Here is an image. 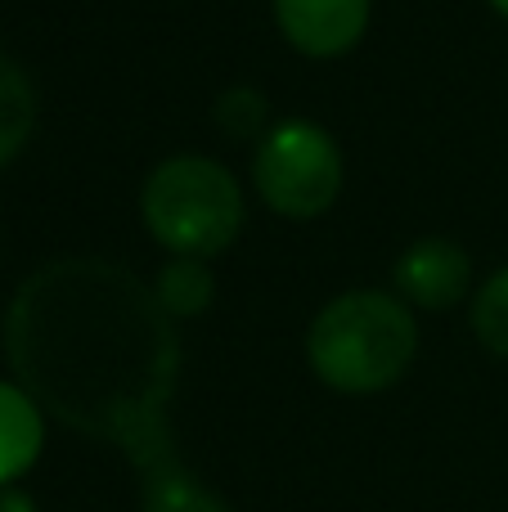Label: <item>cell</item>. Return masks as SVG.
<instances>
[{"label":"cell","mask_w":508,"mask_h":512,"mask_svg":"<svg viewBox=\"0 0 508 512\" xmlns=\"http://www.w3.org/2000/svg\"><path fill=\"white\" fill-rule=\"evenodd\" d=\"M0 512H41V508H36V499L14 481V486H0Z\"/></svg>","instance_id":"cell-13"},{"label":"cell","mask_w":508,"mask_h":512,"mask_svg":"<svg viewBox=\"0 0 508 512\" xmlns=\"http://www.w3.org/2000/svg\"><path fill=\"white\" fill-rule=\"evenodd\" d=\"M252 185L284 221H315L342 194V149L306 117L275 122L252 149Z\"/></svg>","instance_id":"cell-4"},{"label":"cell","mask_w":508,"mask_h":512,"mask_svg":"<svg viewBox=\"0 0 508 512\" xmlns=\"http://www.w3.org/2000/svg\"><path fill=\"white\" fill-rule=\"evenodd\" d=\"M140 216L158 248L212 261L234 248L243 230V185L230 176V167L198 153L167 158L144 180Z\"/></svg>","instance_id":"cell-3"},{"label":"cell","mask_w":508,"mask_h":512,"mask_svg":"<svg viewBox=\"0 0 508 512\" xmlns=\"http://www.w3.org/2000/svg\"><path fill=\"white\" fill-rule=\"evenodd\" d=\"M374 0H275V23L306 59H338L360 45Z\"/></svg>","instance_id":"cell-7"},{"label":"cell","mask_w":508,"mask_h":512,"mask_svg":"<svg viewBox=\"0 0 508 512\" xmlns=\"http://www.w3.org/2000/svg\"><path fill=\"white\" fill-rule=\"evenodd\" d=\"M153 297H158V306L167 310L176 324L180 319H198L216 301L212 265L198 261V256H171L158 270V279H153Z\"/></svg>","instance_id":"cell-10"},{"label":"cell","mask_w":508,"mask_h":512,"mask_svg":"<svg viewBox=\"0 0 508 512\" xmlns=\"http://www.w3.org/2000/svg\"><path fill=\"white\" fill-rule=\"evenodd\" d=\"M392 283H396L392 292L410 310H450L473 288V256L459 248L455 239L428 234V239H414L410 248L396 256Z\"/></svg>","instance_id":"cell-6"},{"label":"cell","mask_w":508,"mask_h":512,"mask_svg":"<svg viewBox=\"0 0 508 512\" xmlns=\"http://www.w3.org/2000/svg\"><path fill=\"white\" fill-rule=\"evenodd\" d=\"M36 131V86L27 68L0 54V171L27 149Z\"/></svg>","instance_id":"cell-9"},{"label":"cell","mask_w":508,"mask_h":512,"mask_svg":"<svg viewBox=\"0 0 508 512\" xmlns=\"http://www.w3.org/2000/svg\"><path fill=\"white\" fill-rule=\"evenodd\" d=\"M468 324H473V337L486 351L508 360V265L495 270L486 283H477L473 306H468Z\"/></svg>","instance_id":"cell-11"},{"label":"cell","mask_w":508,"mask_h":512,"mask_svg":"<svg viewBox=\"0 0 508 512\" xmlns=\"http://www.w3.org/2000/svg\"><path fill=\"white\" fill-rule=\"evenodd\" d=\"M0 346L45 418L122 459L176 427V319L126 265L59 256L32 270L5 306Z\"/></svg>","instance_id":"cell-1"},{"label":"cell","mask_w":508,"mask_h":512,"mask_svg":"<svg viewBox=\"0 0 508 512\" xmlns=\"http://www.w3.org/2000/svg\"><path fill=\"white\" fill-rule=\"evenodd\" d=\"M140 486V512H234L176 450V427L126 454Z\"/></svg>","instance_id":"cell-5"},{"label":"cell","mask_w":508,"mask_h":512,"mask_svg":"<svg viewBox=\"0 0 508 512\" xmlns=\"http://www.w3.org/2000/svg\"><path fill=\"white\" fill-rule=\"evenodd\" d=\"M45 450V409L18 387L0 378V486H14Z\"/></svg>","instance_id":"cell-8"},{"label":"cell","mask_w":508,"mask_h":512,"mask_svg":"<svg viewBox=\"0 0 508 512\" xmlns=\"http://www.w3.org/2000/svg\"><path fill=\"white\" fill-rule=\"evenodd\" d=\"M491 5H495V9H500V14H504V18H508V0H491Z\"/></svg>","instance_id":"cell-14"},{"label":"cell","mask_w":508,"mask_h":512,"mask_svg":"<svg viewBox=\"0 0 508 512\" xmlns=\"http://www.w3.org/2000/svg\"><path fill=\"white\" fill-rule=\"evenodd\" d=\"M419 355V319L396 292L351 288L324 301L306 328V360L324 387L342 396H378L410 373Z\"/></svg>","instance_id":"cell-2"},{"label":"cell","mask_w":508,"mask_h":512,"mask_svg":"<svg viewBox=\"0 0 508 512\" xmlns=\"http://www.w3.org/2000/svg\"><path fill=\"white\" fill-rule=\"evenodd\" d=\"M266 113H270L266 95H261V90H252V86L225 90V95L216 99V108H212L216 126H221L230 140H261V135L270 131V126H266Z\"/></svg>","instance_id":"cell-12"}]
</instances>
